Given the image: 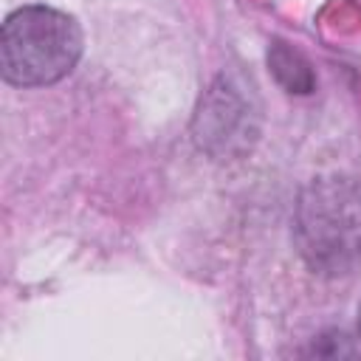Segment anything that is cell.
<instances>
[{
  "label": "cell",
  "mask_w": 361,
  "mask_h": 361,
  "mask_svg": "<svg viewBox=\"0 0 361 361\" xmlns=\"http://www.w3.org/2000/svg\"><path fill=\"white\" fill-rule=\"evenodd\" d=\"M293 240L313 274H347L361 259V183L347 175L313 178L296 200Z\"/></svg>",
  "instance_id": "6da1fadb"
},
{
  "label": "cell",
  "mask_w": 361,
  "mask_h": 361,
  "mask_svg": "<svg viewBox=\"0 0 361 361\" xmlns=\"http://www.w3.org/2000/svg\"><path fill=\"white\" fill-rule=\"evenodd\" d=\"M85 51L76 17L45 3L14 8L0 31V73L14 87H48L62 82Z\"/></svg>",
  "instance_id": "7a4b0ae2"
},
{
  "label": "cell",
  "mask_w": 361,
  "mask_h": 361,
  "mask_svg": "<svg viewBox=\"0 0 361 361\" xmlns=\"http://www.w3.org/2000/svg\"><path fill=\"white\" fill-rule=\"evenodd\" d=\"M257 104L245 87H240L231 76H217L200 96L195 118H192V138L200 152L228 161L243 158L254 149L259 135V116Z\"/></svg>",
  "instance_id": "3957f363"
},
{
  "label": "cell",
  "mask_w": 361,
  "mask_h": 361,
  "mask_svg": "<svg viewBox=\"0 0 361 361\" xmlns=\"http://www.w3.org/2000/svg\"><path fill=\"white\" fill-rule=\"evenodd\" d=\"M265 59H268L271 76L276 79V85L282 90L296 93V96H307V93L316 90V71H313L310 59L299 48H293V45H288L282 39H274L268 45Z\"/></svg>",
  "instance_id": "277c9868"
},
{
  "label": "cell",
  "mask_w": 361,
  "mask_h": 361,
  "mask_svg": "<svg viewBox=\"0 0 361 361\" xmlns=\"http://www.w3.org/2000/svg\"><path fill=\"white\" fill-rule=\"evenodd\" d=\"M358 336H361V307H358Z\"/></svg>",
  "instance_id": "5b68a950"
}]
</instances>
